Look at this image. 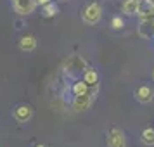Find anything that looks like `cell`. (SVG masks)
<instances>
[{
	"label": "cell",
	"instance_id": "obj_1",
	"mask_svg": "<svg viewBox=\"0 0 154 147\" xmlns=\"http://www.w3.org/2000/svg\"><path fill=\"white\" fill-rule=\"evenodd\" d=\"M100 17H102V7L99 5L97 2L88 4V5L83 9V12H82V19H83V23H87V24H97V23L100 21Z\"/></svg>",
	"mask_w": 154,
	"mask_h": 147
},
{
	"label": "cell",
	"instance_id": "obj_2",
	"mask_svg": "<svg viewBox=\"0 0 154 147\" xmlns=\"http://www.w3.org/2000/svg\"><path fill=\"white\" fill-rule=\"evenodd\" d=\"M95 93H97V87H95V90H88L87 93H82V95H75L73 97V109L75 111H85V109H88L94 102V99H95Z\"/></svg>",
	"mask_w": 154,
	"mask_h": 147
},
{
	"label": "cell",
	"instance_id": "obj_3",
	"mask_svg": "<svg viewBox=\"0 0 154 147\" xmlns=\"http://www.w3.org/2000/svg\"><path fill=\"white\" fill-rule=\"evenodd\" d=\"M107 147H126V139L125 133L119 128H112L107 133Z\"/></svg>",
	"mask_w": 154,
	"mask_h": 147
},
{
	"label": "cell",
	"instance_id": "obj_4",
	"mask_svg": "<svg viewBox=\"0 0 154 147\" xmlns=\"http://www.w3.org/2000/svg\"><path fill=\"white\" fill-rule=\"evenodd\" d=\"M14 2V11L19 16L31 14L36 7V0H12Z\"/></svg>",
	"mask_w": 154,
	"mask_h": 147
},
{
	"label": "cell",
	"instance_id": "obj_5",
	"mask_svg": "<svg viewBox=\"0 0 154 147\" xmlns=\"http://www.w3.org/2000/svg\"><path fill=\"white\" fill-rule=\"evenodd\" d=\"M137 16L140 19H154V2L152 0H139Z\"/></svg>",
	"mask_w": 154,
	"mask_h": 147
},
{
	"label": "cell",
	"instance_id": "obj_6",
	"mask_svg": "<svg viewBox=\"0 0 154 147\" xmlns=\"http://www.w3.org/2000/svg\"><path fill=\"white\" fill-rule=\"evenodd\" d=\"M12 116H14L16 121H19V123H26V121H29L31 116H33V109H31L29 106H26V104H21V106H17V107L14 109Z\"/></svg>",
	"mask_w": 154,
	"mask_h": 147
},
{
	"label": "cell",
	"instance_id": "obj_7",
	"mask_svg": "<svg viewBox=\"0 0 154 147\" xmlns=\"http://www.w3.org/2000/svg\"><path fill=\"white\" fill-rule=\"evenodd\" d=\"M135 99L139 100L140 104H147V102L152 100V90L149 87H146V85H142V87H139L135 90Z\"/></svg>",
	"mask_w": 154,
	"mask_h": 147
},
{
	"label": "cell",
	"instance_id": "obj_8",
	"mask_svg": "<svg viewBox=\"0 0 154 147\" xmlns=\"http://www.w3.org/2000/svg\"><path fill=\"white\" fill-rule=\"evenodd\" d=\"M19 49L23 52H33L36 49V38L33 35H24L19 40Z\"/></svg>",
	"mask_w": 154,
	"mask_h": 147
},
{
	"label": "cell",
	"instance_id": "obj_9",
	"mask_svg": "<svg viewBox=\"0 0 154 147\" xmlns=\"http://www.w3.org/2000/svg\"><path fill=\"white\" fill-rule=\"evenodd\" d=\"M139 35L142 38L154 36V21L152 19H142V24H140V28H139Z\"/></svg>",
	"mask_w": 154,
	"mask_h": 147
},
{
	"label": "cell",
	"instance_id": "obj_10",
	"mask_svg": "<svg viewBox=\"0 0 154 147\" xmlns=\"http://www.w3.org/2000/svg\"><path fill=\"white\" fill-rule=\"evenodd\" d=\"M121 11L126 16H135L139 11V0H125L121 5Z\"/></svg>",
	"mask_w": 154,
	"mask_h": 147
},
{
	"label": "cell",
	"instance_id": "obj_11",
	"mask_svg": "<svg viewBox=\"0 0 154 147\" xmlns=\"http://www.w3.org/2000/svg\"><path fill=\"white\" fill-rule=\"evenodd\" d=\"M83 80L88 87H97L99 85V73L95 69H85Z\"/></svg>",
	"mask_w": 154,
	"mask_h": 147
},
{
	"label": "cell",
	"instance_id": "obj_12",
	"mask_svg": "<svg viewBox=\"0 0 154 147\" xmlns=\"http://www.w3.org/2000/svg\"><path fill=\"white\" fill-rule=\"evenodd\" d=\"M92 87L85 83V80H80V81H75V85L71 87V90H73V95H82V93H87V92L90 90Z\"/></svg>",
	"mask_w": 154,
	"mask_h": 147
},
{
	"label": "cell",
	"instance_id": "obj_13",
	"mask_svg": "<svg viewBox=\"0 0 154 147\" xmlns=\"http://www.w3.org/2000/svg\"><path fill=\"white\" fill-rule=\"evenodd\" d=\"M42 12H43L45 17H54V16L59 14V7H57L54 2H50V4H47V5L42 7Z\"/></svg>",
	"mask_w": 154,
	"mask_h": 147
},
{
	"label": "cell",
	"instance_id": "obj_14",
	"mask_svg": "<svg viewBox=\"0 0 154 147\" xmlns=\"http://www.w3.org/2000/svg\"><path fill=\"white\" fill-rule=\"evenodd\" d=\"M140 137H142V142L146 145H154V128H146Z\"/></svg>",
	"mask_w": 154,
	"mask_h": 147
},
{
	"label": "cell",
	"instance_id": "obj_15",
	"mask_svg": "<svg viewBox=\"0 0 154 147\" xmlns=\"http://www.w3.org/2000/svg\"><path fill=\"white\" fill-rule=\"evenodd\" d=\"M111 26H112L114 29H121L125 24H123V19H121L119 16H114V17L111 19Z\"/></svg>",
	"mask_w": 154,
	"mask_h": 147
},
{
	"label": "cell",
	"instance_id": "obj_16",
	"mask_svg": "<svg viewBox=\"0 0 154 147\" xmlns=\"http://www.w3.org/2000/svg\"><path fill=\"white\" fill-rule=\"evenodd\" d=\"M47 4H50V0H36V5H47Z\"/></svg>",
	"mask_w": 154,
	"mask_h": 147
},
{
	"label": "cell",
	"instance_id": "obj_17",
	"mask_svg": "<svg viewBox=\"0 0 154 147\" xmlns=\"http://www.w3.org/2000/svg\"><path fill=\"white\" fill-rule=\"evenodd\" d=\"M16 28H17V29L23 28V21H17V23H16Z\"/></svg>",
	"mask_w": 154,
	"mask_h": 147
},
{
	"label": "cell",
	"instance_id": "obj_18",
	"mask_svg": "<svg viewBox=\"0 0 154 147\" xmlns=\"http://www.w3.org/2000/svg\"><path fill=\"white\" fill-rule=\"evenodd\" d=\"M35 147H45V145H42V144H38V145H35Z\"/></svg>",
	"mask_w": 154,
	"mask_h": 147
},
{
	"label": "cell",
	"instance_id": "obj_19",
	"mask_svg": "<svg viewBox=\"0 0 154 147\" xmlns=\"http://www.w3.org/2000/svg\"><path fill=\"white\" fill-rule=\"evenodd\" d=\"M152 78H154V71H152Z\"/></svg>",
	"mask_w": 154,
	"mask_h": 147
}]
</instances>
